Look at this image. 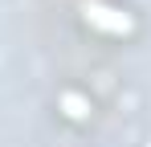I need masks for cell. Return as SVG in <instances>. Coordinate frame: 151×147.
Instances as JSON below:
<instances>
[{"label":"cell","mask_w":151,"mask_h":147,"mask_svg":"<svg viewBox=\"0 0 151 147\" xmlns=\"http://www.w3.org/2000/svg\"><path fill=\"white\" fill-rule=\"evenodd\" d=\"M86 17L98 21L102 29H110V33H123L127 29V17H114V8H106V4H86Z\"/></svg>","instance_id":"6da1fadb"}]
</instances>
